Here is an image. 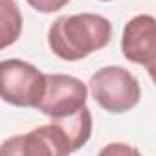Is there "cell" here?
I'll return each instance as SVG.
<instances>
[{"label": "cell", "instance_id": "obj_1", "mask_svg": "<svg viewBox=\"0 0 156 156\" xmlns=\"http://www.w3.org/2000/svg\"><path fill=\"white\" fill-rule=\"evenodd\" d=\"M92 134V114L85 105L72 116L57 118L50 125H42L26 134L8 138L0 147V154H51L62 156L81 149Z\"/></svg>", "mask_w": 156, "mask_h": 156}, {"label": "cell", "instance_id": "obj_2", "mask_svg": "<svg viewBox=\"0 0 156 156\" xmlns=\"http://www.w3.org/2000/svg\"><path fill=\"white\" fill-rule=\"evenodd\" d=\"M112 39V24L98 13L59 17L48 30L50 50L64 61H79L105 48Z\"/></svg>", "mask_w": 156, "mask_h": 156}, {"label": "cell", "instance_id": "obj_3", "mask_svg": "<svg viewBox=\"0 0 156 156\" xmlns=\"http://www.w3.org/2000/svg\"><path fill=\"white\" fill-rule=\"evenodd\" d=\"M90 92L96 103L112 114H123L140 103L141 88L138 79L121 66H105L90 79Z\"/></svg>", "mask_w": 156, "mask_h": 156}, {"label": "cell", "instance_id": "obj_4", "mask_svg": "<svg viewBox=\"0 0 156 156\" xmlns=\"http://www.w3.org/2000/svg\"><path fill=\"white\" fill-rule=\"evenodd\" d=\"M46 87V73L22 59L0 61V99L35 108Z\"/></svg>", "mask_w": 156, "mask_h": 156}, {"label": "cell", "instance_id": "obj_5", "mask_svg": "<svg viewBox=\"0 0 156 156\" xmlns=\"http://www.w3.org/2000/svg\"><path fill=\"white\" fill-rule=\"evenodd\" d=\"M88 88L73 75L66 73H46V87L37 110L48 118H66L75 114L87 105Z\"/></svg>", "mask_w": 156, "mask_h": 156}, {"label": "cell", "instance_id": "obj_6", "mask_svg": "<svg viewBox=\"0 0 156 156\" xmlns=\"http://www.w3.org/2000/svg\"><path fill=\"white\" fill-rule=\"evenodd\" d=\"M121 53L127 61L141 64L151 77L156 66V22L152 15H136L125 28L121 37Z\"/></svg>", "mask_w": 156, "mask_h": 156}, {"label": "cell", "instance_id": "obj_7", "mask_svg": "<svg viewBox=\"0 0 156 156\" xmlns=\"http://www.w3.org/2000/svg\"><path fill=\"white\" fill-rule=\"evenodd\" d=\"M22 33V15L15 0H0V50L17 42Z\"/></svg>", "mask_w": 156, "mask_h": 156}, {"label": "cell", "instance_id": "obj_8", "mask_svg": "<svg viewBox=\"0 0 156 156\" xmlns=\"http://www.w3.org/2000/svg\"><path fill=\"white\" fill-rule=\"evenodd\" d=\"M26 2L39 13H53L62 9L70 0H26Z\"/></svg>", "mask_w": 156, "mask_h": 156}, {"label": "cell", "instance_id": "obj_9", "mask_svg": "<svg viewBox=\"0 0 156 156\" xmlns=\"http://www.w3.org/2000/svg\"><path fill=\"white\" fill-rule=\"evenodd\" d=\"M101 152H103V154H107V152H136V149H129V147H125V145H114V147L103 149Z\"/></svg>", "mask_w": 156, "mask_h": 156}, {"label": "cell", "instance_id": "obj_10", "mask_svg": "<svg viewBox=\"0 0 156 156\" xmlns=\"http://www.w3.org/2000/svg\"><path fill=\"white\" fill-rule=\"evenodd\" d=\"M103 2H110V0H103Z\"/></svg>", "mask_w": 156, "mask_h": 156}]
</instances>
